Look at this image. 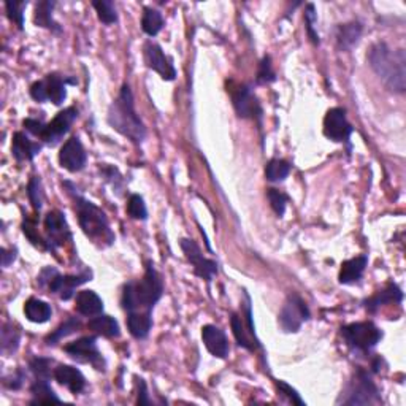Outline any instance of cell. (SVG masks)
Returning a JSON list of instances; mask_svg holds the SVG:
<instances>
[{
  "label": "cell",
  "mask_w": 406,
  "mask_h": 406,
  "mask_svg": "<svg viewBox=\"0 0 406 406\" xmlns=\"http://www.w3.org/2000/svg\"><path fill=\"white\" fill-rule=\"evenodd\" d=\"M403 300V292L397 284H387L386 289L380 290V292L373 295L369 300L365 301V308L369 312H376L381 306L387 305V303H402Z\"/></svg>",
  "instance_id": "7402d4cb"
},
{
  "label": "cell",
  "mask_w": 406,
  "mask_h": 406,
  "mask_svg": "<svg viewBox=\"0 0 406 406\" xmlns=\"http://www.w3.org/2000/svg\"><path fill=\"white\" fill-rule=\"evenodd\" d=\"M87 328L96 335L105 338H118L121 335V328L118 321L108 315H97L87 322Z\"/></svg>",
  "instance_id": "d4e9b609"
},
{
  "label": "cell",
  "mask_w": 406,
  "mask_h": 406,
  "mask_svg": "<svg viewBox=\"0 0 406 406\" xmlns=\"http://www.w3.org/2000/svg\"><path fill=\"white\" fill-rule=\"evenodd\" d=\"M23 125L26 127V130L29 132V134L35 135V136H40V139H42L43 132H45V129H46V124L43 123V121H40V119H34V118H27V119H24Z\"/></svg>",
  "instance_id": "ee69618b"
},
{
  "label": "cell",
  "mask_w": 406,
  "mask_h": 406,
  "mask_svg": "<svg viewBox=\"0 0 406 406\" xmlns=\"http://www.w3.org/2000/svg\"><path fill=\"white\" fill-rule=\"evenodd\" d=\"M92 273L85 272L80 275H60L56 268L46 267L38 275V286L48 288L51 294H58L60 300L67 301L75 295L76 288L91 281Z\"/></svg>",
  "instance_id": "5b68a950"
},
{
  "label": "cell",
  "mask_w": 406,
  "mask_h": 406,
  "mask_svg": "<svg viewBox=\"0 0 406 406\" xmlns=\"http://www.w3.org/2000/svg\"><path fill=\"white\" fill-rule=\"evenodd\" d=\"M275 80H276V75L275 72H273L272 58L263 56V59L259 64V70H257V76H256L257 85H268V83H273Z\"/></svg>",
  "instance_id": "ab89813d"
},
{
  "label": "cell",
  "mask_w": 406,
  "mask_h": 406,
  "mask_svg": "<svg viewBox=\"0 0 406 406\" xmlns=\"http://www.w3.org/2000/svg\"><path fill=\"white\" fill-rule=\"evenodd\" d=\"M51 364H53L51 359L35 358L29 362V369L32 370V373H34L35 378H38V380L49 381L51 375H54V373H51Z\"/></svg>",
  "instance_id": "74e56055"
},
{
  "label": "cell",
  "mask_w": 406,
  "mask_h": 406,
  "mask_svg": "<svg viewBox=\"0 0 406 406\" xmlns=\"http://www.w3.org/2000/svg\"><path fill=\"white\" fill-rule=\"evenodd\" d=\"M76 118H78V109L75 107H69L64 112H59L51 123L46 124L42 140L49 146H56L62 140V136L70 130V127H72Z\"/></svg>",
  "instance_id": "2e32d148"
},
{
  "label": "cell",
  "mask_w": 406,
  "mask_h": 406,
  "mask_svg": "<svg viewBox=\"0 0 406 406\" xmlns=\"http://www.w3.org/2000/svg\"><path fill=\"white\" fill-rule=\"evenodd\" d=\"M232 94V103L237 116L241 119H254L262 123V107L259 98L252 92L249 85H238L235 89L230 91Z\"/></svg>",
  "instance_id": "30bf717a"
},
{
  "label": "cell",
  "mask_w": 406,
  "mask_h": 406,
  "mask_svg": "<svg viewBox=\"0 0 406 406\" xmlns=\"http://www.w3.org/2000/svg\"><path fill=\"white\" fill-rule=\"evenodd\" d=\"M179 246L184 252L186 259H188L191 262V265L194 267L195 276L205 279L206 283H211L215 275H218V263L215 261L203 257L200 246L197 245L194 240L181 238Z\"/></svg>",
  "instance_id": "7c38bea8"
},
{
  "label": "cell",
  "mask_w": 406,
  "mask_h": 406,
  "mask_svg": "<svg viewBox=\"0 0 406 406\" xmlns=\"http://www.w3.org/2000/svg\"><path fill=\"white\" fill-rule=\"evenodd\" d=\"M54 380H56L60 386L67 387L72 394L83 392L86 387V378L83 373L78 369H75L72 365H59L58 369H54Z\"/></svg>",
  "instance_id": "d6986e66"
},
{
  "label": "cell",
  "mask_w": 406,
  "mask_h": 406,
  "mask_svg": "<svg viewBox=\"0 0 406 406\" xmlns=\"http://www.w3.org/2000/svg\"><path fill=\"white\" fill-rule=\"evenodd\" d=\"M164 27V16L156 8L146 7L143 10V16H141V29L146 35L155 37L159 32L162 30Z\"/></svg>",
  "instance_id": "f546056e"
},
{
  "label": "cell",
  "mask_w": 406,
  "mask_h": 406,
  "mask_svg": "<svg viewBox=\"0 0 406 406\" xmlns=\"http://www.w3.org/2000/svg\"><path fill=\"white\" fill-rule=\"evenodd\" d=\"M21 335L13 327V324H3L2 327V353L13 354L19 348Z\"/></svg>",
  "instance_id": "e575fe53"
},
{
  "label": "cell",
  "mask_w": 406,
  "mask_h": 406,
  "mask_svg": "<svg viewBox=\"0 0 406 406\" xmlns=\"http://www.w3.org/2000/svg\"><path fill=\"white\" fill-rule=\"evenodd\" d=\"M86 161H87V155L78 136H72V139H69L62 145V148H60L59 164L60 167L67 170V172L70 173L81 172L86 166Z\"/></svg>",
  "instance_id": "e0dca14e"
},
{
  "label": "cell",
  "mask_w": 406,
  "mask_h": 406,
  "mask_svg": "<svg viewBox=\"0 0 406 406\" xmlns=\"http://www.w3.org/2000/svg\"><path fill=\"white\" fill-rule=\"evenodd\" d=\"M127 215L132 219H136V221H146L148 219V210L145 205L143 197L139 194H132L127 200Z\"/></svg>",
  "instance_id": "d590c367"
},
{
  "label": "cell",
  "mask_w": 406,
  "mask_h": 406,
  "mask_svg": "<svg viewBox=\"0 0 406 406\" xmlns=\"http://www.w3.org/2000/svg\"><path fill=\"white\" fill-rule=\"evenodd\" d=\"M344 343L358 353H369L381 342L382 332L373 322H353L342 328Z\"/></svg>",
  "instance_id": "8992f818"
},
{
  "label": "cell",
  "mask_w": 406,
  "mask_h": 406,
  "mask_svg": "<svg viewBox=\"0 0 406 406\" xmlns=\"http://www.w3.org/2000/svg\"><path fill=\"white\" fill-rule=\"evenodd\" d=\"M367 263H369V257L367 256H358L354 259L343 262L342 268H339L338 281L342 284H346V286L359 283L360 278L364 276Z\"/></svg>",
  "instance_id": "44dd1931"
},
{
  "label": "cell",
  "mask_w": 406,
  "mask_h": 406,
  "mask_svg": "<svg viewBox=\"0 0 406 406\" xmlns=\"http://www.w3.org/2000/svg\"><path fill=\"white\" fill-rule=\"evenodd\" d=\"M27 197H29V202L32 203V206H34V210L40 211L43 205V188L40 178H30L29 184H27Z\"/></svg>",
  "instance_id": "8d00e7d4"
},
{
  "label": "cell",
  "mask_w": 406,
  "mask_h": 406,
  "mask_svg": "<svg viewBox=\"0 0 406 406\" xmlns=\"http://www.w3.org/2000/svg\"><path fill=\"white\" fill-rule=\"evenodd\" d=\"M67 188H70L69 181L64 183ZM75 189L70 188L69 192L70 195L73 197L75 200V211L78 215L80 227L83 229V232L87 238H89L92 243L97 245L98 248H108L114 243V233L113 230L109 229V222L107 219V215L103 213L100 208L94 203L86 200L85 197L73 192Z\"/></svg>",
  "instance_id": "277c9868"
},
{
  "label": "cell",
  "mask_w": 406,
  "mask_h": 406,
  "mask_svg": "<svg viewBox=\"0 0 406 406\" xmlns=\"http://www.w3.org/2000/svg\"><path fill=\"white\" fill-rule=\"evenodd\" d=\"M30 394H32V398L30 403L35 405V403H60L62 400H60L56 392L53 391L51 386H49L46 380H37L34 381V384L30 386Z\"/></svg>",
  "instance_id": "f1b7e54d"
},
{
  "label": "cell",
  "mask_w": 406,
  "mask_h": 406,
  "mask_svg": "<svg viewBox=\"0 0 406 406\" xmlns=\"http://www.w3.org/2000/svg\"><path fill=\"white\" fill-rule=\"evenodd\" d=\"M324 135L335 143H349L354 127L348 123L346 112L343 108H330L324 118Z\"/></svg>",
  "instance_id": "4fadbf2b"
},
{
  "label": "cell",
  "mask_w": 406,
  "mask_h": 406,
  "mask_svg": "<svg viewBox=\"0 0 406 406\" xmlns=\"http://www.w3.org/2000/svg\"><path fill=\"white\" fill-rule=\"evenodd\" d=\"M143 58L148 67L155 70L156 73L161 75L164 81H173L177 78V69H175L173 60L166 53L162 51V48L155 42H146L143 46Z\"/></svg>",
  "instance_id": "5bb4252c"
},
{
  "label": "cell",
  "mask_w": 406,
  "mask_h": 406,
  "mask_svg": "<svg viewBox=\"0 0 406 406\" xmlns=\"http://www.w3.org/2000/svg\"><path fill=\"white\" fill-rule=\"evenodd\" d=\"M24 380H26L24 371L18 370L12 376V380H5V386H7L8 389H13V391H18V389H21V386H23Z\"/></svg>",
  "instance_id": "f6af8a7d"
},
{
  "label": "cell",
  "mask_w": 406,
  "mask_h": 406,
  "mask_svg": "<svg viewBox=\"0 0 406 406\" xmlns=\"http://www.w3.org/2000/svg\"><path fill=\"white\" fill-rule=\"evenodd\" d=\"M290 168L292 167H290V164L288 161H283V159H272L265 167V178L270 181V183H279V181H284L289 177Z\"/></svg>",
  "instance_id": "1f68e13d"
},
{
  "label": "cell",
  "mask_w": 406,
  "mask_h": 406,
  "mask_svg": "<svg viewBox=\"0 0 406 406\" xmlns=\"http://www.w3.org/2000/svg\"><path fill=\"white\" fill-rule=\"evenodd\" d=\"M316 12H315V5L308 3L306 5V10H305V24H306V34H308L310 40L312 42V45H319L321 40H319V34L315 30V24H316Z\"/></svg>",
  "instance_id": "b9f144b4"
},
{
  "label": "cell",
  "mask_w": 406,
  "mask_h": 406,
  "mask_svg": "<svg viewBox=\"0 0 406 406\" xmlns=\"http://www.w3.org/2000/svg\"><path fill=\"white\" fill-rule=\"evenodd\" d=\"M230 324H232V332H233V337L237 339L238 346L248 349V351H256L257 346L254 343H251V339L248 337V333L245 330V324H243V317H240L238 315H232L230 317Z\"/></svg>",
  "instance_id": "d6a6232c"
},
{
  "label": "cell",
  "mask_w": 406,
  "mask_h": 406,
  "mask_svg": "<svg viewBox=\"0 0 406 406\" xmlns=\"http://www.w3.org/2000/svg\"><path fill=\"white\" fill-rule=\"evenodd\" d=\"M16 256H18V249L16 248H12V249L2 248V265L8 267L10 263L16 261Z\"/></svg>",
  "instance_id": "7dc6e473"
},
{
  "label": "cell",
  "mask_w": 406,
  "mask_h": 406,
  "mask_svg": "<svg viewBox=\"0 0 406 406\" xmlns=\"http://www.w3.org/2000/svg\"><path fill=\"white\" fill-rule=\"evenodd\" d=\"M202 339L208 353L215 355V358L226 359L229 355V339L224 330L219 327L211 326V324L202 327Z\"/></svg>",
  "instance_id": "ac0fdd59"
},
{
  "label": "cell",
  "mask_w": 406,
  "mask_h": 406,
  "mask_svg": "<svg viewBox=\"0 0 406 406\" xmlns=\"http://www.w3.org/2000/svg\"><path fill=\"white\" fill-rule=\"evenodd\" d=\"M127 328L136 339H145L152 328V315L150 312H130L127 315Z\"/></svg>",
  "instance_id": "4316f807"
},
{
  "label": "cell",
  "mask_w": 406,
  "mask_h": 406,
  "mask_svg": "<svg viewBox=\"0 0 406 406\" xmlns=\"http://www.w3.org/2000/svg\"><path fill=\"white\" fill-rule=\"evenodd\" d=\"M267 199L268 202H270L272 210L275 211L279 218L286 213V205H288L289 197L284 194V192L278 189H267Z\"/></svg>",
  "instance_id": "f35d334b"
},
{
  "label": "cell",
  "mask_w": 406,
  "mask_h": 406,
  "mask_svg": "<svg viewBox=\"0 0 406 406\" xmlns=\"http://www.w3.org/2000/svg\"><path fill=\"white\" fill-rule=\"evenodd\" d=\"M42 151V145L32 141L23 132H16L12 141V155L18 162H30Z\"/></svg>",
  "instance_id": "ffe728a7"
},
{
  "label": "cell",
  "mask_w": 406,
  "mask_h": 406,
  "mask_svg": "<svg viewBox=\"0 0 406 406\" xmlns=\"http://www.w3.org/2000/svg\"><path fill=\"white\" fill-rule=\"evenodd\" d=\"M24 315L27 319L35 324H45L53 315L51 306L40 299H29L24 305Z\"/></svg>",
  "instance_id": "83f0119b"
},
{
  "label": "cell",
  "mask_w": 406,
  "mask_h": 406,
  "mask_svg": "<svg viewBox=\"0 0 406 406\" xmlns=\"http://www.w3.org/2000/svg\"><path fill=\"white\" fill-rule=\"evenodd\" d=\"M139 405H150L151 400L148 397V389L146 382L143 380H139V400H136Z\"/></svg>",
  "instance_id": "bcb514c9"
},
{
  "label": "cell",
  "mask_w": 406,
  "mask_h": 406,
  "mask_svg": "<svg viewBox=\"0 0 406 406\" xmlns=\"http://www.w3.org/2000/svg\"><path fill=\"white\" fill-rule=\"evenodd\" d=\"M164 295V281L151 262L146 263L145 275L141 279L129 281L123 288L121 305L124 311L130 312H150Z\"/></svg>",
  "instance_id": "6da1fadb"
},
{
  "label": "cell",
  "mask_w": 406,
  "mask_h": 406,
  "mask_svg": "<svg viewBox=\"0 0 406 406\" xmlns=\"http://www.w3.org/2000/svg\"><path fill=\"white\" fill-rule=\"evenodd\" d=\"M92 7L96 8L98 19L102 21L103 24H114L118 21V13H116V7L112 0H96L92 2Z\"/></svg>",
  "instance_id": "836d02e7"
},
{
  "label": "cell",
  "mask_w": 406,
  "mask_h": 406,
  "mask_svg": "<svg viewBox=\"0 0 406 406\" xmlns=\"http://www.w3.org/2000/svg\"><path fill=\"white\" fill-rule=\"evenodd\" d=\"M276 387H278L279 394H283L284 397H288L289 402H292V403H295V405H305V402H303V400H301V397L299 395V392L295 391V389L290 387L288 382H284V381H276Z\"/></svg>",
  "instance_id": "7bdbcfd3"
},
{
  "label": "cell",
  "mask_w": 406,
  "mask_h": 406,
  "mask_svg": "<svg viewBox=\"0 0 406 406\" xmlns=\"http://www.w3.org/2000/svg\"><path fill=\"white\" fill-rule=\"evenodd\" d=\"M64 351L80 364H89L96 367L97 370H103V367H105V360H103L100 351L97 348L96 337H83L76 339V342L65 344Z\"/></svg>",
  "instance_id": "8fae6325"
},
{
  "label": "cell",
  "mask_w": 406,
  "mask_h": 406,
  "mask_svg": "<svg viewBox=\"0 0 406 406\" xmlns=\"http://www.w3.org/2000/svg\"><path fill=\"white\" fill-rule=\"evenodd\" d=\"M107 121L112 129L129 139L132 143L140 145L145 140L146 127L135 112L134 94H132L129 85H123L121 87L116 100L108 108Z\"/></svg>",
  "instance_id": "3957f363"
},
{
  "label": "cell",
  "mask_w": 406,
  "mask_h": 406,
  "mask_svg": "<svg viewBox=\"0 0 406 406\" xmlns=\"http://www.w3.org/2000/svg\"><path fill=\"white\" fill-rule=\"evenodd\" d=\"M27 7V2H7L5 3V10H7V16L10 21L19 27L21 30L24 29V8Z\"/></svg>",
  "instance_id": "60d3db41"
},
{
  "label": "cell",
  "mask_w": 406,
  "mask_h": 406,
  "mask_svg": "<svg viewBox=\"0 0 406 406\" xmlns=\"http://www.w3.org/2000/svg\"><path fill=\"white\" fill-rule=\"evenodd\" d=\"M76 311L81 316L94 317L103 312V300L98 297L94 290H81L76 295Z\"/></svg>",
  "instance_id": "603a6c76"
},
{
  "label": "cell",
  "mask_w": 406,
  "mask_h": 406,
  "mask_svg": "<svg viewBox=\"0 0 406 406\" xmlns=\"http://www.w3.org/2000/svg\"><path fill=\"white\" fill-rule=\"evenodd\" d=\"M362 35V24L358 21L339 24L337 29V46L339 51H351L358 45Z\"/></svg>",
  "instance_id": "cb8c5ba5"
},
{
  "label": "cell",
  "mask_w": 406,
  "mask_h": 406,
  "mask_svg": "<svg viewBox=\"0 0 406 406\" xmlns=\"http://www.w3.org/2000/svg\"><path fill=\"white\" fill-rule=\"evenodd\" d=\"M80 327H81L80 319H76V317H69L67 321L60 324L56 330H53L51 333L48 335V337L45 338V343L48 344V346H54V344H58L62 338L69 337V335H72L75 332H78Z\"/></svg>",
  "instance_id": "4dcf8cb0"
},
{
  "label": "cell",
  "mask_w": 406,
  "mask_h": 406,
  "mask_svg": "<svg viewBox=\"0 0 406 406\" xmlns=\"http://www.w3.org/2000/svg\"><path fill=\"white\" fill-rule=\"evenodd\" d=\"M311 312L306 301L299 294H289L284 301L281 311L278 315L279 327L288 333H295L300 330V327L310 319Z\"/></svg>",
  "instance_id": "9c48e42d"
},
{
  "label": "cell",
  "mask_w": 406,
  "mask_h": 406,
  "mask_svg": "<svg viewBox=\"0 0 406 406\" xmlns=\"http://www.w3.org/2000/svg\"><path fill=\"white\" fill-rule=\"evenodd\" d=\"M67 83L75 85V81L65 80L59 73H49L30 86V97L40 103L53 102L54 105H62L67 98Z\"/></svg>",
  "instance_id": "52a82bcc"
},
{
  "label": "cell",
  "mask_w": 406,
  "mask_h": 406,
  "mask_svg": "<svg viewBox=\"0 0 406 406\" xmlns=\"http://www.w3.org/2000/svg\"><path fill=\"white\" fill-rule=\"evenodd\" d=\"M344 394H346V397H342L339 400L344 405H370L381 400L376 384L371 381L370 373L364 369H358L354 380L349 382Z\"/></svg>",
  "instance_id": "ba28073f"
},
{
  "label": "cell",
  "mask_w": 406,
  "mask_h": 406,
  "mask_svg": "<svg viewBox=\"0 0 406 406\" xmlns=\"http://www.w3.org/2000/svg\"><path fill=\"white\" fill-rule=\"evenodd\" d=\"M373 72L389 89L403 94L406 89V56L403 49H392L386 43H376L369 53Z\"/></svg>",
  "instance_id": "7a4b0ae2"
},
{
  "label": "cell",
  "mask_w": 406,
  "mask_h": 406,
  "mask_svg": "<svg viewBox=\"0 0 406 406\" xmlns=\"http://www.w3.org/2000/svg\"><path fill=\"white\" fill-rule=\"evenodd\" d=\"M54 7H56V2H49V0L38 2L35 7L34 21L37 26L45 27V29L54 32V34H60V32H62V27H60L53 18Z\"/></svg>",
  "instance_id": "484cf974"
},
{
  "label": "cell",
  "mask_w": 406,
  "mask_h": 406,
  "mask_svg": "<svg viewBox=\"0 0 406 406\" xmlns=\"http://www.w3.org/2000/svg\"><path fill=\"white\" fill-rule=\"evenodd\" d=\"M45 232L49 251L58 249L64 246L65 241L72 240V232H70L67 219L58 210L49 211L45 216Z\"/></svg>",
  "instance_id": "9a60e30c"
}]
</instances>
